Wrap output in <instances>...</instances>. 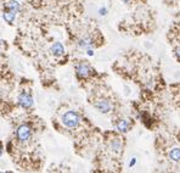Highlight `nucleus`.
<instances>
[{"mask_svg": "<svg viewBox=\"0 0 180 173\" xmlns=\"http://www.w3.org/2000/svg\"><path fill=\"white\" fill-rule=\"evenodd\" d=\"M79 122H80V117L78 116V113L74 111H68L62 116V123L68 128L77 127Z\"/></svg>", "mask_w": 180, "mask_h": 173, "instance_id": "f257e3e1", "label": "nucleus"}, {"mask_svg": "<svg viewBox=\"0 0 180 173\" xmlns=\"http://www.w3.org/2000/svg\"><path fill=\"white\" fill-rule=\"evenodd\" d=\"M95 107H96V109L99 110L100 112H102V113H108V112L111 111V109H112L110 101L106 100V99H100V100H97V101L95 102Z\"/></svg>", "mask_w": 180, "mask_h": 173, "instance_id": "f03ea898", "label": "nucleus"}, {"mask_svg": "<svg viewBox=\"0 0 180 173\" xmlns=\"http://www.w3.org/2000/svg\"><path fill=\"white\" fill-rule=\"evenodd\" d=\"M31 137V128L28 126H21L17 129V138L21 142H26Z\"/></svg>", "mask_w": 180, "mask_h": 173, "instance_id": "7ed1b4c3", "label": "nucleus"}, {"mask_svg": "<svg viewBox=\"0 0 180 173\" xmlns=\"http://www.w3.org/2000/svg\"><path fill=\"white\" fill-rule=\"evenodd\" d=\"M18 101L23 107H26V109H28V107H31L32 105H33V99H32V96L29 94H27V93L21 94L18 96Z\"/></svg>", "mask_w": 180, "mask_h": 173, "instance_id": "20e7f679", "label": "nucleus"}, {"mask_svg": "<svg viewBox=\"0 0 180 173\" xmlns=\"http://www.w3.org/2000/svg\"><path fill=\"white\" fill-rule=\"evenodd\" d=\"M77 74L79 77H88L90 74V67L88 63L85 62H80L77 66Z\"/></svg>", "mask_w": 180, "mask_h": 173, "instance_id": "39448f33", "label": "nucleus"}, {"mask_svg": "<svg viewBox=\"0 0 180 173\" xmlns=\"http://www.w3.org/2000/svg\"><path fill=\"white\" fill-rule=\"evenodd\" d=\"M129 128H130V124L127 120H119L117 122V129L119 132H122V133H127L129 131Z\"/></svg>", "mask_w": 180, "mask_h": 173, "instance_id": "423d86ee", "label": "nucleus"}, {"mask_svg": "<svg viewBox=\"0 0 180 173\" xmlns=\"http://www.w3.org/2000/svg\"><path fill=\"white\" fill-rule=\"evenodd\" d=\"M63 51H65V49H63V45L61 44V43H58V42L54 43V45L51 46V52L54 54V55H56V56L62 55Z\"/></svg>", "mask_w": 180, "mask_h": 173, "instance_id": "0eeeda50", "label": "nucleus"}, {"mask_svg": "<svg viewBox=\"0 0 180 173\" xmlns=\"http://www.w3.org/2000/svg\"><path fill=\"white\" fill-rule=\"evenodd\" d=\"M169 159L173 162H180V148H174L169 153Z\"/></svg>", "mask_w": 180, "mask_h": 173, "instance_id": "6e6552de", "label": "nucleus"}, {"mask_svg": "<svg viewBox=\"0 0 180 173\" xmlns=\"http://www.w3.org/2000/svg\"><path fill=\"white\" fill-rule=\"evenodd\" d=\"M6 7L12 10V11H15V12H17L20 10V4L17 1H15V0H10V1L6 3Z\"/></svg>", "mask_w": 180, "mask_h": 173, "instance_id": "1a4fd4ad", "label": "nucleus"}, {"mask_svg": "<svg viewBox=\"0 0 180 173\" xmlns=\"http://www.w3.org/2000/svg\"><path fill=\"white\" fill-rule=\"evenodd\" d=\"M78 45H79L80 48H89V46L92 45V40L90 39V38H88V37H86V38H83V39L79 40Z\"/></svg>", "mask_w": 180, "mask_h": 173, "instance_id": "9d476101", "label": "nucleus"}, {"mask_svg": "<svg viewBox=\"0 0 180 173\" xmlns=\"http://www.w3.org/2000/svg\"><path fill=\"white\" fill-rule=\"evenodd\" d=\"M14 18H15V11H12V10H10L9 12H5L4 14V20L6 21V22L11 23L12 21H14Z\"/></svg>", "mask_w": 180, "mask_h": 173, "instance_id": "9b49d317", "label": "nucleus"}, {"mask_svg": "<svg viewBox=\"0 0 180 173\" xmlns=\"http://www.w3.org/2000/svg\"><path fill=\"white\" fill-rule=\"evenodd\" d=\"M111 148H112L113 151H119L122 149V144H121V142H119L118 139H114V140H112V143H111Z\"/></svg>", "mask_w": 180, "mask_h": 173, "instance_id": "f8f14e48", "label": "nucleus"}, {"mask_svg": "<svg viewBox=\"0 0 180 173\" xmlns=\"http://www.w3.org/2000/svg\"><path fill=\"white\" fill-rule=\"evenodd\" d=\"M175 56H177V59L180 61V46H178L177 49H175Z\"/></svg>", "mask_w": 180, "mask_h": 173, "instance_id": "ddd939ff", "label": "nucleus"}, {"mask_svg": "<svg viewBox=\"0 0 180 173\" xmlns=\"http://www.w3.org/2000/svg\"><path fill=\"white\" fill-rule=\"evenodd\" d=\"M105 12H106L105 9H101V10H100V14H101V15H105Z\"/></svg>", "mask_w": 180, "mask_h": 173, "instance_id": "4468645a", "label": "nucleus"}, {"mask_svg": "<svg viewBox=\"0 0 180 173\" xmlns=\"http://www.w3.org/2000/svg\"><path fill=\"white\" fill-rule=\"evenodd\" d=\"M124 3H129V1H132V0H123Z\"/></svg>", "mask_w": 180, "mask_h": 173, "instance_id": "2eb2a0df", "label": "nucleus"}, {"mask_svg": "<svg viewBox=\"0 0 180 173\" xmlns=\"http://www.w3.org/2000/svg\"><path fill=\"white\" fill-rule=\"evenodd\" d=\"M0 155H1V149H0Z\"/></svg>", "mask_w": 180, "mask_h": 173, "instance_id": "dca6fc26", "label": "nucleus"}]
</instances>
